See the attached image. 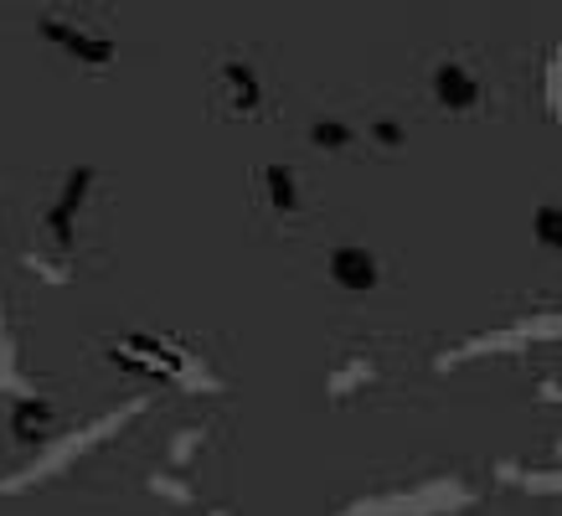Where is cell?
Segmentation results:
<instances>
[{"instance_id":"cell-1","label":"cell","mask_w":562,"mask_h":516,"mask_svg":"<svg viewBox=\"0 0 562 516\" xmlns=\"http://www.w3.org/2000/svg\"><path fill=\"white\" fill-rule=\"evenodd\" d=\"M212 99H217L222 114L254 120L258 109H263V83H258V72L243 57H222L217 68H212Z\"/></svg>"},{"instance_id":"cell-2","label":"cell","mask_w":562,"mask_h":516,"mask_svg":"<svg viewBox=\"0 0 562 516\" xmlns=\"http://www.w3.org/2000/svg\"><path fill=\"white\" fill-rule=\"evenodd\" d=\"M428 88H434V103L449 109V114H470V109L485 103V78L470 63H460V57H443L434 68V78H428Z\"/></svg>"},{"instance_id":"cell-3","label":"cell","mask_w":562,"mask_h":516,"mask_svg":"<svg viewBox=\"0 0 562 516\" xmlns=\"http://www.w3.org/2000/svg\"><path fill=\"white\" fill-rule=\"evenodd\" d=\"M325 269H330V284L346 294H372L382 284V258L367 243H336L330 258H325Z\"/></svg>"},{"instance_id":"cell-4","label":"cell","mask_w":562,"mask_h":516,"mask_svg":"<svg viewBox=\"0 0 562 516\" xmlns=\"http://www.w3.org/2000/svg\"><path fill=\"white\" fill-rule=\"evenodd\" d=\"M258 191H263V206L279 212V217H300L305 212V191H300V171L294 166H263L258 171Z\"/></svg>"},{"instance_id":"cell-5","label":"cell","mask_w":562,"mask_h":516,"mask_svg":"<svg viewBox=\"0 0 562 516\" xmlns=\"http://www.w3.org/2000/svg\"><path fill=\"white\" fill-rule=\"evenodd\" d=\"M42 32H47L52 42H63V47H68L72 57H83V63H109V57H114V42H109V36H88L83 26H68V21H57V16L42 21Z\"/></svg>"},{"instance_id":"cell-6","label":"cell","mask_w":562,"mask_h":516,"mask_svg":"<svg viewBox=\"0 0 562 516\" xmlns=\"http://www.w3.org/2000/svg\"><path fill=\"white\" fill-rule=\"evenodd\" d=\"M310 139H315V145H321V150H351V145H357V130H351V124L346 120H315V130H310Z\"/></svg>"},{"instance_id":"cell-7","label":"cell","mask_w":562,"mask_h":516,"mask_svg":"<svg viewBox=\"0 0 562 516\" xmlns=\"http://www.w3.org/2000/svg\"><path fill=\"white\" fill-rule=\"evenodd\" d=\"M372 145H382V150H397V145H403V130H397L392 120H376L372 124Z\"/></svg>"},{"instance_id":"cell-8","label":"cell","mask_w":562,"mask_h":516,"mask_svg":"<svg viewBox=\"0 0 562 516\" xmlns=\"http://www.w3.org/2000/svg\"><path fill=\"white\" fill-rule=\"evenodd\" d=\"M537 227H542V238L552 243V248H558V243H562V233H558V212H552V206H547V212H542V223H537Z\"/></svg>"}]
</instances>
